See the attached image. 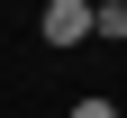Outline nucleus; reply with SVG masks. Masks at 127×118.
I'll return each instance as SVG.
<instances>
[{"label": "nucleus", "mask_w": 127, "mask_h": 118, "mask_svg": "<svg viewBox=\"0 0 127 118\" xmlns=\"http://www.w3.org/2000/svg\"><path fill=\"white\" fill-rule=\"evenodd\" d=\"M73 118H118V109H109V100H73Z\"/></svg>", "instance_id": "3"}, {"label": "nucleus", "mask_w": 127, "mask_h": 118, "mask_svg": "<svg viewBox=\"0 0 127 118\" xmlns=\"http://www.w3.org/2000/svg\"><path fill=\"white\" fill-rule=\"evenodd\" d=\"M45 45H82V37H100V0H45Z\"/></svg>", "instance_id": "1"}, {"label": "nucleus", "mask_w": 127, "mask_h": 118, "mask_svg": "<svg viewBox=\"0 0 127 118\" xmlns=\"http://www.w3.org/2000/svg\"><path fill=\"white\" fill-rule=\"evenodd\" d=\"M100 37H127V0H100Z\"/></svg>", "instance_id": "2"}]
</instances>
